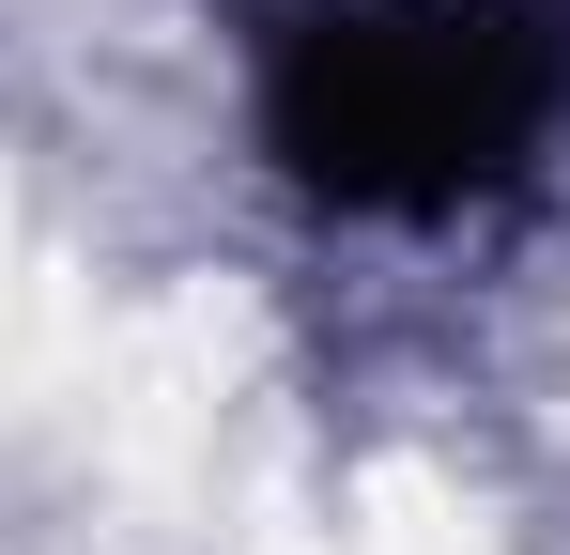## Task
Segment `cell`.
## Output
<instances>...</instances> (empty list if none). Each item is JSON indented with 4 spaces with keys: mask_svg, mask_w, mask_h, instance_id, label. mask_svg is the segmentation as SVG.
Wrapping results in <instances>:
<instances>
[{
    "mask_svg": "<svg viewBox=\"0 0 570 555\" xmlns=\"http://www.w3.org/2000/svg\"><path fill=\"white\" fill-rule=\"evenodd\" d=\"M556 93H570L556 0H293L263 31V124L355 216H432L524 171Z\"/></svg>",
    "mask_w": 570,
    "mask_h": 555,
    "instance_id": "6da1fadb",
    "label": "cell"
}]
</instances>
